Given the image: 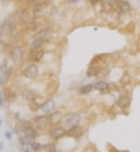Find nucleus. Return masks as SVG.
<instances>
[{
	"label": "nucleus",
	"instance_id": "14",
	"mask_svg": "<svg viewBox=\"0 0 140 152\" xmlns=\"http://www.w3.org/2000/svg\"><path fill=\"white\" fill-rule=\"evenodd\" d=\"M46 101H48V98H45L43 95L35 94V95H34V98L29 102H28V103L31 105V107H32L34 110H39L42 106L45 105V102H46Z\"/></svg>",
	"mask_w": 140,
	"mask_h": 152
},
{
	"label": "nucleus",
	"instance_id": "6",
	"mask_svg": "<svg viewBox=\"0 0 140 152\" xmlns=\"http://www.w3.org/2000/svg\"><path fill=\"white\" fill-rule=\"evenodd\" d=\"M46 137L49 138V141H55V142H59L60 140L66 138L67 137V129L65 126H51L46 131Z\"/></svg>",
	"mask_w": 140,
	"mask_h": 152
},
{
	"label": "nucleus",
	"instance_id": "27",
	"mask_svg": "<svg viewBox=\"0 0 140 152\" xmlns=\"http://www.w3.org/2000/svg\"><path fill=\"white\" fill-rule=\"evenodd\" d=\"M1 38H4V32H3V25L0 23V39H1Z\"/></svg>",
	"mask_w": 140,
	"mask_h": 152
},
{
	"label": "nucleus",
	"instance_id": "12",
	"mask_svg": "<svg viewBox=\"0 0 140 152\" xmlns=\"http://www.w3.org/2000/svg\"><path fill=\"white\" fill-rule=\"evenodd\" d=\"M94 89L99 94H111L112 85L107 80H97V81H94Z\"/></svg>",
	"mask_w": 140,
	"mask_h": 152
},
{
	"label": "nucleus",
	"instance_id": "10",
	"mask_svg": "<svg viewBox=\"0 0 140 152\" xmlns=\"http://www.w3.org/2000/svg\"><path fill=\"white\" fill-rule=\"evenodd\" d=\"M84 134H85V127L83 124L71 126V127L67 129V138L80 140L81 137H84Z\"/></svg>",
	"mask_w": 140,
	"mask_h": 152
},
{
	"label": "nucleus",
	"instance_id": "2",
	"mask_svg": "<svg viewBox=\"0 0 140 152\" xmlns=\"http://www.w3.org/2000/svg\"><path fill=\"white\" fill-rule=\"evenodd\" d=\"M21 75L23 78L27 80H37L41 75V66L38 63H32V61H25L21 67Z\"/></svg>",
	"mask_w": 140,
	"mask_h": 152
},
{
	"label": "nucleus",
	"instance_id": "13",
	"mask_svg": "<svg viewBox=\"0 0 140 152\" xmlns=\"http://www.w3.org/2000/svg\"><path fill=\"white\" fill-rule=\"evenodd\" d=\"M130 95L129 94H121V95H118L116 98V102H115V105L121 109V110H127L129 107H130Z\"/></svg>",
	"mask_w": 140,
	"mask_h": 152
},
{
	"label": "nucleus",
	"instance_id": "8",
	"mask_svg": "<svg viewBox=\"0 0 140 152\" xmlns=\"http://www.w3.org/2000/svg\"><path fill=\"white\" fill-rule=\"evenodd\" d=\"M31 121H32V124L37 127V130L39 133H41V131H48V129L51 127L49 117H48V115H43V113L34 116L32 119H31Z\"/></svg>",
	"mask_w": 140,
	"mask_h": 152
},
{
	"label": "nucleus",
	"instance_id": "5",
	"mask_svg": "<svg viewBox=\"0 0 140 152\" xmlns=\"http://www.w3.org/2000/svg\"><path fill=\"white\" fill-rule=\"evenodd\" d=\"M17 126H18V129H20V131H21V134H25V135H27V137H29L32 141L38 138L39 131H38L37 127L32 124V121H31V120H20L18 123H17Z\"/></svg>",
	"mask_w": 140,
	"mask_h": 152
},
{
	"label": "nucleus",
	"instance_id": "21",
	"mask_svg": "<svg viewBox=\"0 0 140 152\" xmlns=\"http://www.w3.org/2000/svg\"><path fill=\"white\" fill-rule=\"evenodd\" d=\"M42 152H60L57 148V144L55 141H48L43 144V151Z\"/></svg>",
	"mask_w": 140,
	"mask_h": 152
},
{
	"label": "nucleus",
	"instance_id": "30",
	"mask_svg": "<svg viewBox=\"0 0 140 152\" xmlns=\"http://www.w3.org/2000/svg\"><path fill=\"white\" fill-rule=\"evenodd\" d=\"M109 152H122V151H119V149H116V148L111 147V149H109Z\"/></svg>",
	"mask_w": 140,
	"mask_h": 152
},
{
	"label": "nucleus",
	"instance_id": "20",
	"mask_svg": "<svg viewBox=\"0 0 140 152\" xmlns=\"http://www.w3.org/2000/svg\"><path fill=\"white\" fill-rule=\"evenodd\" d=\"M45 45H46V42L39 39V38L34 37L29 42V49H42V50H45Z\"/></svg>",
	"mask_w": 140,
	"mask_h": 152
},
{
	"label": "nucleus",
	"instance_id": "18",
	"mask_svg": "<svg viewBox=\"0 0 140 152\" xmlns=\"http://www.w3.org/2000/svg\"><path fill=\"white\" fill-rule=\"evenodd\" d=\"M3 95H4V101L11 103V102L15 101V98H17V91L14 89V88H10V87H4L3 88Z\"/></svg>",
	"mask_w": 140,
	"mask_h": 152
},
{
	"label": "nucleus",
	"instance_id": "1",
	"mask_svg": "<svg viewBox=\"0 0 140 152\" xmlns=\"http://www.w3.org/2000/svg\"><path fill=\"white\" fill-rule=\"evenodd\" d=\"M34 37L39 38L45 42H56L59 39V32L56 31V28L53 25H43L41 29H38Z\"/></svg>",
	"mask_w": 140,
	"mask_h": 152
},
{
	"label": "nucleus",
	"instance_id": "15",
	"mask_svg": "<svg viewBox=\"0 0 140 152\" xmlns=\"http://www.w3.org/2000/svg\"><path fill=\"white\" fill-rule=\"evenodd\" d=\"M48 117H49V123H51V126H59V124H62L65 115H63V112L62 110L56 109V110L52 112L51 115H48Z\"/></svg>",
	"mask_w": 140,
	"mask_h": 152
},
{
	"label": "nucleus",
	"instance_id": "32",
	"mask_svg": "<svg viewBox=\"0 0 140 152\" xmlns=\"http://www.w3.org/2000/svg\"><path fill=\"white\" fill-rule=\"evenodd\" d=\"M1 124H3V119L0 117V127H1Z\"/></svg>",
	"mask_w": 140,
	"mask_h": 152
},
{
	"label": "nucleus",
	"instance_id": "26",
	"mask_svg": "<svg viewBox=\"0 0 140 152\" xmlns=\"http://www.w3.org/2000/svg\"><path fill=\"white\" fill-rule=\"evenodd\" d=\"M4 135H6V138H7V140H11V137H13V133H11V131H6Z\"/></svg>",
	"mask_w": 140,
	"mask_h": 152
},
{
	"label": "nucleus",
	"instance_id": "22",
	"mask_svg": "<svg viewBox=\"0 0 140 152\" xmlns=\"http://www.w3.org/2000/svg\"><path fill=\"white\" fill-rule=\"evenodd\" d=\"M29 148H31L34 152H42L43 151V142L35 140V141H32V142L29 144Z\"/></svg>",
	"mask_w": 140,
	"mask_h": 152
},
{
	"label": "nucleus",
	"instance_id": "9",
	"mask_svg": "<svg viewBox=\"0 0 140 152\" xmlns=\"http://www.w3.org/2000/svg\"><path fill=\"white\" fill-rule=\"evenodd\" d=\"M46 52L42 49H28L27 50V61H32V63H42L45 60Z\"/></svg>",
	"mask_w": 140,
	"mask_h": 152
},
{
	"label": "nucleus",
	"instance_id": "4",
	"mask_svg": "<svg viewBox=\"0 0 140 152\" xmlns=\"http://www.w3.org/2000/svg\"><path fill=\"white\" fill-rule=\"evenodd\" d=\"M9 57L13 63H23L24 60H27V49L23 45H13L9 49Z\"/></svg>",
	"mask_w": 140,
	"mask_h": 152
},
{
	"label": "nucleus",
	"instance_id": "16",
	"mask_svg": "<svg viewBox=\"0 0 140 152\" xmlns=\"http://www.w3.org/2000/svg\"><path fill=\"white\" fill-rule=\"evenodd\" d=\"M102 71H104L102 66H98V64H95V63H91V66L87 69L85 75H87L88 78H97V77H99V75L102 74Z\"/></svg>",
	"mask_w": 140,
	"mask_h": 152
},
{
	"label": "nucleus",
	"instance_id": "28",
	"mask_svg": "<svg viewBox=\"0 0 140 152\" xmlns=\"http://www.w3.org/2000/svg\"><path fill=\"white\" fill-rule=\"evenodd\" d=\"M107 1H108V3H111V4H113V6H116L119 0H107Z\"/></svg>",
	"mask_w": 140,
	"mask_h": 152
},
{
	"label": "nucleus",
	"instance_id": "17",
	"mask_svg": "<svg viewBox=\"0 0 140 152\" xmlns=\"http://www.w3.org/2000/svg\"><path fill=\"white\" fill-rule=\"evenodd\" d=\"M56 109H57V103H56L55 99H48L45 102V105L41 107V112L43 115H51L52 112L56 110Z\"/></svg>",
	"mask_w": 140,
	"mask_h": 152
},
{
	"label": "nucleus",
	"instance_id": "7",
	"mask_svg": "<svg viewBox=\"0 0 140 152\" xmlns=\"http://www.w3.org/2000/svg\"><path fill=\"white\" fill-rule=\"evenodd\" d=\"M83 119L84 116L81 112L74 110V112H69L67 115L63 117L62 126H65L66 129H69L71 126H77V124H83Z\"/></svg>",
	"mask_w": 140,
	"mask_h": 152
},
{
	"label": "nucleus",
	"instance_id": "3",
	"mask_svg": "<svg viewBox=\"0 0 140 152\" xmlns=\"http://www.w3.org/2000/svg\"><path fill=\"white\" fill-rule=\"evenodd\" d=\"M51 0H39L35 4L31 6L34 18H43L49 11H51Z\"/></svg>",
	"mask_w": 140,
	"mask_h": 152
},
{
	"label": "nucleus",
	"instance_id": "19",
	"mask_svg": "<svg viewBox=\"0 0 140 152\" xmlns=\"http://www.w3.org/2000/svg\"><path fill=\"white\" fill-rule=\"evenodd\" d=\"M93 91H95V89H94V83L81 84V85L79 87V89H77V92H79V95H81V96L90 95V94L93 92Z\"/></svg>",
	"mask_w": 140,
	"mask_h": 152
},
{
	"label": "nucleus",
	"instance_id": "23",
	"mask_svg": "<svg viewBox=\"0 0 140 152\" xmlns=\"http://www.w3.org/2000/svg\"><path fill=\"white\" fill-rule=\"evenodd\" d=\"M87 1H88V4L91 6V7H98V6L101 4L104 0H87Z\"/></svg>",
	"mask_w": 140,
	"mask_h": 152
},
{
	"label": "nucleus",
	"instance_id": "25",
	"mask_svg": "<svg viewBox=\"0 0 140 152\" xmlns=\"http://www.w3.org/2000/svg\"><path fill=\"white\" fill-rule=\"evenodd\" d=\"M4 95H3V92H0V109L3 107V105H4Z\"/></svg>",
	"mask_w": 140,
	"mask_h": 152
},
{
	"label": "nucleus",
	"instance_id": "11",
	"mask_svg": "<svg viewBox=\"0 0 140 152\" xmlns=\"http://www.w3.org/2000/svg\"><path fill=\"white\" fill-rule=\"evenodd\" d=\"M115 10L119 14V17L121 15H129V14L133 13V7H132L129 0H119L118 4L115 6Z\"/></svg>",
	"mask_w": 140,
	"mask_h": 152
},
{
	"label": "nucleus",
	"instance_id": "29",
	"mask_svg": "<svg viewBox=\"0 0 140 152\" xmlns=\"http://www.w3.org/2000/svg\"><path fill=\"white\" fill-rule=\"evenodd\" d=\"M23 152H34V151H32V149H31L29 147H25V148L23 149Z\"/></svg>",
	"mask_w": 140,
	"mask_h": 152
},
{
	"label": "nucleus",
	"instance_id": "24",
	"mask_svg": "<svg viewBox=\"0 0 140 152\" xmlns=\"http://www.w3.org/2000/svg\"><path fill=\"white\" fill-rule=\"evenodd\" d=\"M66 3L69 6H76V4H79L80 3V0H66Z\"/></svg>",
	"mask_w": 140,
	"mask_h": 152
},
{
	"label": "nucleus",
	"instance_id": "31",
	"mask_svg": "<svg viewBox=\"0 0 140 152\" xmlns=\"http://www.w3.org/2000/svg\"><path fill=\"white\" fill-rule=\"evenodd\" d=\"M3 148H4V145H3V142H1V141H0V151H1V149H3Z\"/></svg>",
	"mask_w": 140,
	"mask_h": 152
}]
</instances>
